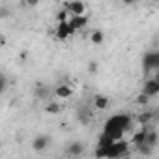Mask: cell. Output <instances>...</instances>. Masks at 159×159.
I'll list each match as a JSON object with an SVG mask.
<instances>
[{"label": "cell", "mask_w": 159, "mask_h": 159, "mask_svg": "<svg viewBox=\"0 0 159 159\" xmlns=\"http://www.w3.org/2000/svg\"><path fill=\"white\" fill-rule=\"evenodd\" d=\"M127 153H129V144L125 140H118L109 146L107 159H122V157H127Z\"/></svg>", "instance_id": "obj_1"}, {"label": "cell", "mask_w": 159, "mask_h": 159, "mask_svg": "<svg viewBox=\"0 0 159 159\" xmlns=\"http://www.w3.org/2000/svg\"><path fill=\"white\" fill-rule=\"evenodd\" d=\"M142 67L144 71H159V52L157 51H150L144 54V60H142Z\"/></svg>", "instance_id": "obj_2"}, {"label": "cell", "mask_w": 159, "mask_h": 159, "mask_svg": "<svg viewBox=\"0 0 159 159\" xmlns=\"http://www.w3.org/2000/svg\"><path fill=\"white\" fill-rule=\"evenodd\" d=\"M64 8L69 11L71 17H83L86 15V4L81 0H75V2H64Z\"/></svg>", "instance_id": "obj_3"}, {"label": "cell", "mask_w": 159, "mask_h": 159, "mask_svg": "<svg viewBox=\"0 0 159 159\" xmlns=\"http://www.w3.org/2000/svg\"><path fill=\"white\" fill-rule=\"evenodd\" d=\"M142 94H146V96H150V98L157 96V94H159V81H155L153 77L148 79V81L144 83V86H142Z\"/></svg>", "instance_id": "obj_4"}, {"label": "cell", "mask_w": 159, "mask_h": 159, "mask_svg": "<svg viewBox=\"0 0 159 159\" xmlns=\"http://www.w3.org/2000/svg\"><path fill=\"white\" fill-rule=\"evenodd\" d=\"M49 144H51V137H49V135H38V137L34 139V142H32V148H34L36 152H43Z\"/></svg>", "instance_id": "obj_5"}, {"label": "cell", "mask_w": 159, "mask_h": 159, "mask_svg": "<svg viewBox=\"0 0 159 159\" xmlns=\"http://www.w3.org/2000/svg\"><path fill=\"white\" fill-rule=\"evenodd\" d=\"M86 25H88V17H86V15H83V17H71V19H69V28L73 30V34H75L77 30H83Z\"/></svg>", "instance_id": "obj_6"}, {"label": "cell", "mask_w": 159, "mask_h": 159, "mask_svg": "<svg viewBox=\"0 0 159 159\" xmlns=\"http://www.w3.org/2000/svg\"><path fill=\"white\" fill-rule=\"evenodd\" d=\"M71 34H73V30L69 28V23H60V25L56 26V38H58L60 41L67 39Z\"/></svg>", "instance_id": "obj_7"}, {"label": "cell", "mask_w": 159, "mask_h": 159, "mask_svg": "<svg viewBox=\"0 0 159 159\" xmlns=\"http://www.w3.org/2000/svg\"><path fill=\"white\" fill-rule=\"evenodd\" d=\"M54 94H56V98H60V99H69V98L73 96V88L67 86V84H58V86L54 88Z\"/></svg>", "instance_id": "obj_8"}, {"label": "cell", "mask_w": 159, "mask_h": 159, "mask_svg": "<svg viewBox=\"0 0 159 159\" xmlns=\"http://www.w3.org/2000/svg\"><path fill=\"white\" fill-rule=\"evenodd\" d=\"M109 98L107 96H101V94H98V96H94V99H92V105L98 109V111H105V109H109Z\"/></svg>", "instance_id": "obj_9"}, {"label": "cell", "mask_w": 159, "mask_h": 159, "mask_svg": "<svg viewBox=\"0 0 159 159\" xmlns=\"http://www.w3.org/2000/svg\"><path fill=\"white\" fill-rule=\"evenodd\" d=\"M83 152H84L83 142H71V144L67 146V155H69V157H79Z\"/></svg>", "instance_id": "obj_10"}, {"label": "cell", "mask_w": 159, "mask_h": 159, "mask_svg": "<svg viewBox=\"0 0 159 159\" xmlns=\"http://www.w3.org/2000/svg\"><path fill=\"white\" fill-rule=\"evenodd\" d=\"M152 120H155V111H144L142 114L137 116V122H139L140 125H146V124H150Z\"/></svg>", "instance_id": "obj_11"}, {"label": "cell", "mask_w": 159, "mask_h": 159, "mask_svg": "<svg viewBox=\"0 0 159 159\" xmlns=\"http://www.w3.org/2000/svg\"><path fill=\"white\" fill-rule=\"evenodd\" d=\"M103 41H105L103 30H92V34H90V43H92V45H101Z\"/></svg>", "instance_id": "obj_12"}, {"label": "cell", "mask_w": 159, "mask_h": 159, "mask_svg": "<svg viewBox=\"0 0 159 159\" xmlns=\"http://www.w3.org/2000/svg\"><path fill=\"white\" fill-rule=\"evenodd\" d=\"M146 135H148V129H140V131H137V133L133 135V144H135L137 148L142 146L144 140H146Z\"/></svg>", "instance_id": "obj_13"}, {"label": "cell", "mask_w": 159, "mask_h": 159, "mask_svg": "<svg viewBox=\"0 0 159 159\" xmlns=\"http://www.w3.org/2000/svg\"><path fill=\"white\" fill-rule=\"evenodd\" d=\"M157 140H159V135H157L155 131H148V135H146V140H144V144H148L150 148H155V146H157Z\"/></svg>", "instance_id": "obj_14"}, {"label": "cell", "mask_w": 159, "mask_h": 159, "mask_svg": "<svg viewBox=\"0 0 159 159\" xmlns=\"http://www.w3.org/2000/svg\"><path fill=\"white\" fill-rule=\"evenodd\" d=\"M69 19H71V15H69V11L64 8V10H60L58 13H56V21H58V25L60 23H69Z\"/></svg>", "instance_id": "obj_15"}, {"label": "cell", "mask_w": 159, "mask_h": 159, "mask_svg": "<svg viewBox=\"0 0 159 159\" xmlns=\"http://www.w3.org/2000/svg\"><path fill=\"white\" fill-rule=\"evenodd\" d=\"M60 111H62V107L58 103H54V101L45 105V112H49V114H60Z\"/></svg>", "instance_id": "obj_16"}, {"label": "cell", "mask_w": 159, "mask_h": 159, "mask_svg": "<svg viewBox=\"0 0 159 159\" xmlns=\"http://www.w3.org/2000/svg\"><path fill=\"white\" fill-rule=\"evenodd\" d=\"M135 103H137V105H148V103H150V96H146V94L140 92V94L135 98Z\"/></svg>", "instance_id": "obj_17"}, {"label": "cell", "mask_w": 159, "mask_h": 159, "mask_svg": "<svg viewBox=\"0 0 159 159\" xmlns=\"http://www.w3.org/2000/svg\"><path fill=\"white\" fill-rule=\"evenodd\" d=\"M152 150H153V148H150L148 144H142V146H139V148H137V152H139L140 155H150V153H152Z\"/></svg>", "instance_id": "obj_18"}, {"label": "cell", "mask_w": 159, "mask_h": 159, "mask_svg": "<svg viewBox=\"0 0 159 159\" xmlns=\"http://www.w3.org/2000/svg\"><path fill=\"white\" fill-rule=\"evenodd\" d=\"M88 71H90V73H96V71H98V62L92 60V62L88 64Z\"/></svg>", "instance_id": "obj_19"}, {"label": "cell", "mask_w": 159, "mask_h": 159, "mask_svg": "<svg viewBox=\"0 0 159 159\" xmlns=\"http://www.w3.org/2000/svg\"><path fill=\"white\" fill-rule=\"evenodd\" d=\"M47 96V92H43V88H38V98H43Z\"/></svg>", "instance_id": "obj_20"}, {"label": "cell", "mask_w": 159, "mask_h": 159, "mask_svg": "<svg viewBox=\"0 0 159 159\" xmlns=\"http://www.w3.org/2000/svg\"><path fill=\"white\" fill-rule=\"evenodd\" d=\"M155 122H159V109H155Z\"/></svg>", "instance_id": "obj_21"}, {"label": "cell", "mask_w": 159, "mask_h": 159, "mask_svg": "<svg viewBox=\"0 0 159 159\" xmlns=\"http://www.w3.org/2000/svg\"><path fill=\"white\" fill-rule=\"evenodd\" d=\"M155 73H157V75H155L153 79H155V81H159V71H155Z\"/></svg>", "instance_id": "obj_22"}, {"label": "cell", "mask_w": 159, "mask_h": 159, "mask_svg": "<svg viewBox=\"0 0 159 159\" xmlns=\"http://www.w3.org/2000/svg\"><path fill=\"white\" fill-rule=\"evenodd\" d=\"M67 159H75V157H67Z\"/></svg>", "instance_id": "obj_23"}]
</instances>
